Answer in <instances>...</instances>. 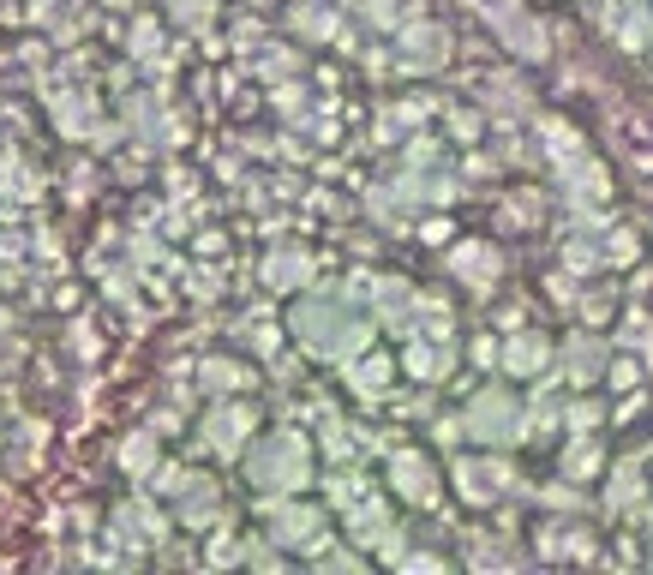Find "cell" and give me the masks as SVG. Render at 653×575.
<instances>
[{"instance_id": "obj_2", "label": "cell", "mask_w": 653, "mask_h": 575, "mask_svg": "<svg viewBox=\"0 0 653 575\" xmlns=\"http://www.w3.org/2000/svg\"><path fill=\"white\" fill-rule=\"evenodd\" d=\"M252 474H258V486H300L306 480V444L300 438H270L252 456Z\"/></svg>"}, {"instance_id": "obj_6", "label": "cell", "mask_w": 653, "mask_h": 575, "mask_svg": "<svg viewBox=\"0 0 653 575\" xmlns=\"http://www.w3.org/2000/svg\"><path fill=\"white\" fill-rule=\"evenodd\" d=\"M396 474H402V492H408V498H432V486H426V468H420L414 456H396Z\"/></svg>"}, {"instance_id": "obj_4", "label": "cell", "mask_w": 653, "mask_h": 575, "mask_svg": "<svg viewBox=\"0 0 653 575\" xmlns=\"http://www.w3.org/2000/svg\"><path fill=\"white\" fill-rule=\"evenodd\" d=\"M276 534H282V540H312V534H318V516H312V510H282V516H276Z\"/></svg>"}, {"instance_id": "obj_3", "label": "cell", "mask_w": 653, "mask_h": 575, "mask_svg": "<svg viewBox=\"0 0 653 575\" xmlns=\"http://www.w3.org/2000/svg\"><path fill=\"white\" fill-rule=\"evenodd\" d=\"M246 426H252V414H246V408H228V414H216V420H210V444H216V450H234Z\"/></svg>"}, {"instance_id": "obj_8", "label": "cell", "mask_w": 653, "mask_h": 575, "mask_svg": "<svg viewBox=\"0 0 653 575\" xmlns=\"http://www.w3.org/2000/svg\"><path fill=\"white\" fill-rule=\"evenodd\" d=\"M144 462H150V438H132L126 444V468H144Z\"/></svg>"}, {"instance_id": "obj_7", "label": "cell", "mask_w": 653, "mask_h": 575, "mask_svg": "<svg viewBox=\"0 0 653 575\" xmlns=\"http://www.w3.org/2000/svg\"><path fill=\"white\" fill-rule=\"evenodd\" d=\"M204 378H210L216 390H234V378H240V372H234V366H216V360H210V366H204Z\"/></svg>"}, {"instance_id": "obj_1", "label": "cell", "mask_w": 653, "mask_h": 575, "mask_svg": "<svg viewBox=\"0 0 653 575\" xmlns=\"http://www.w3.org/2000/svg\"><path fill=\"white\" fill-rule=\"evenodd\" d=\"M294 324H300V330H306V342H312V348H324V354H348V348H360V336H366L360 324L336 318L324 300H306V306L294 312Z\"/></svg>"}, {"instance_id": "obj_5", "label": "cell", "mask_w": 653, "mask_h": 575, "mask_svg": "<svg viewBox=\"0 0 653 575\" xmlns=\"http://www.w3.org/2000/svg\"><path fill=\"white\" fill-rule=\"evenodd\" d=\"M264 276H270V282H306V258H300V252H276V258L264 264Z\"/></svg>"}]
</instances>
